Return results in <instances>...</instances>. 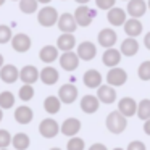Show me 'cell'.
<instances>
[{"label":"cell","instance_id":"cell-21","mask_svg":"<svg viewBox=\"0 0 150 150\" xmlns=\"http://www.w3.org/2000/svg\"><path fill=\"white\" fill-rule=\"evenodd\" d=\"M81 110L84 111L86 115H94L95 111L98 110V107H100V100L97 98V95H84V97L81 98Z\"/></svg>","mask_w":150,"mask_h":150},{"label":"cell","instance_id":"cell-40","mask_svg":"<svg viewBox=\"0 0 150 150\" xmlns=\"http://www.w3.org/2000/svg\"><path fill=\"white\" fill-rule=\"evenodd\" d=\"M89 150H108V149H107V145H105V144L95 142V144H92V145L89 147Z\"/></svg>","mask_w":150,"mask_h":150},{"label":"cell","instance_id":"cell-10","mask_svg":"<svg viewBox=\"0 0 150 150\" xmlns=\"http://www.w3.org/2000/svg\"><path fill=\"white\" fill-rule=\"evenodd\" d=\"M57 26H58V29L62 33H66V34H73L78 29V23H76V18L73 13H62Z\"/></svg>","mask_w":150,"mask_h":150},{"label":"cell","instance_id":"cell-46","mask_svg":"<svg viewBox=\"0 0 150 150\" xmlns=\"http://www.w3.org/2000/svg\"><path fill=\"white\" fill-rule=\"evenodd\" d=\"M2 120H4V110L0 108V123H2Z\"/></svg>","mask_w":150,"mask_h":150},{"label":"cell","instance_id":"cell-12","mask_svg":"<svg viewBox=\"0 0 150 150\" xmlns=\"http://www.w3.org/2000/svg\"><path fill=\"white\" fill-rule=\"evenodd\" d=\"M31 45H33V40H31V37L24 33L15 34L13 39H11V47H13V50L18 53L28 52V50L31 49Z\"/></svg>","mask_w":150,"mask_h":150},{"label":"cell","instance_id":"cell-29","mask_svg":"<svg viewBox=\"0 0 150 150\" xmlns=\"http://www.w3.org/2000/svg\"><path fill=\"white\" fill-rule=\"evenodd\" d=\"M11 145L16 150H28L31 145V139L26 132H16L11 139Z\"/></svg>","mask_w":150,"mask_h":150},{"label":"cell","instance_id":"cell-53","mask_svg":"<svg viewBox=\"0 0 150 150\" xmlns=\"http://www.w3.org/2000/svg\"><path fill=\"white\" fill-rule=\"evenodd\" d=\"M127 2H129V0H127Z\"/></svg>","mask_w":150,"mask_h":150},{"label":"cell","instance_id":"cell-16","mask_svg":"<svg viewBox=\"0 0 150 150\" xmlns=\"http://www.w3.org/2000/svg\"><path fill=\"white\" fill-rule=\"evenodd\" d=\"M0 79L5 84H15L20 79V69L15 65H11V63H7V65H4L2 69H0Z\"/></svg>","mask_w":150,"mask_h":150},{"label":"cell","instance_id":"cell-38","mask_svg":"<svg viewBox=\"0 0 150 150\" xmlns=\"http://www.w3.org/2000/svg\"><path fill=\"white\" fill-rule=\"evenodd\" d=\"M116 4V0H95V5H97L100 10H111Z\"/></svg>","mask_w":150,"mask_h":150},{"label":"cell","instance_id":"cell-15","mask_svg":"<svg viewBox=\"0 0 150 150\" xmlns=\"http://www.w3.org/2000/svg\"><path fill=\"white\" fill-rule=\"evenodd\" d=\"M118 111L126 118L134 116L137 115V102L132 97H123L121 100H118Z\"/></svg>","mask_w":150,"mask_h":150},{"label":"cell","instance_id":"cell-34","mask_svg":"<svg viewBox=\"0 0 150 150\" xmlns=\"http://www.w3.org/2000/svg\"><path fill=\"white\" fill-rule=\"evenodd\" d=\"M137 76L140 81H150V60H145L137 68Z\"/></svg>","mask_w":150,"mask_h":150},{"label":"cell","instance_id":"cell-3","mask_svg":"<svg viewBox=\"0 0 150 150\" xmlns=\"http://www.w3.org/2000/svg\"><path fill=\"white\" fill-rule=\"evenodd\" d=\"M60 132V124L57 123V120L53 118H45V120L40 121L39 124V134L45 139H53L57 137Z\"/></svg>","mask_w":150,"mask_h":150},{"label":"cell","instance_id":"cell-47","mask_svg":"<svg viewBox=\"0 0 150 150\" xmlns=\"http://www.w3.org/2000/svg\"><path fill=\"white\" fill-rule=\"evenodd\" d=\"M50 150H62V149H60V147H52Z\"/></svg>","mask_w":150,"mask_h":150},{"label":"cell","instance_id":"cell-11","mask_svg":"<svg viewBox=\"0 0 150 150\" xmlns=\"http://www.w3.org/2000/svg\"><path fill=\"white\" fill-rule=\"evenodd\" d=\"M97 98L100 100V103H105V105L115 103L116 98H118L116 89L111 87V86H108V84H102L100 87L97 89Z\"/></svg>","mask_w":150,"mask_h":150},{"label":"cell","instance_id":"cell-14","mask_svg":"<svg viewBox=\"0 0 150 150\" xmlns=\"http://www.w3.org/2000/svg\"><path fill=\"white\" fill-rule=\"evenodd\" d=\"M40 78V71L36 68L34 65H26L20 69V79L23 84H31L33 86L34 82H37Z\"/></svg>","mask_w":150,"mask_h":150},{"label":"cell","instance_id":"cell-36","mask_svg":"<svg viewBox=\"0 0 150 150\" xmlns=\"http://www.w3.org/2000/svg\"><path fill=\"white\" fill-rule=\"evenodd\" d=\"M86 144H84V139H81V137H71V139L68 140V144H66V150H84Z\"/></svg>","mask_w":150,"mask_h":150},{"label":"cell","instance_id":"cell-5","mask_svg":"<svg viewBox=\"0 0 150 150\" xmlns=\"http://www.w3.org/2000/svg\"><path fill=\"white\" fill-rule=\"evenodd\" d=\"M107 84L111 86V87H120V86H124L127 81V73L126 69L120 68V66H116V68H110V71L107 73Z\"/></svg>","mask_w":150,"mask_h":150},{"label":"cell","instance_id":"cell-23","mask_svg":"<svg viewBox=\"0 0 150 150\" xmlns=\"http://www.w3.org/2000/svg\"><path fill=\"white\" fill-rule=\"evenodd\" d=\"M33 118H34V111L28 105H21V107H18L15 110V121L18 124H23V126L24 124H29L33 121Z\"/></svg>","mask_w":150,"mask_h":150},{"label":"cell","instance_id":"cell-17","mask_svg":"<svg viewBox=\"0 0 150 150\" xmlns=\"http://www.w3.org/2000/svg\"><path fill=\"white\" fill-rule=\"evenodd\" d=\"M102 81H103V78H102L100 71L98 69H87V71L84 73V76H82V82H84L86 87L89 89H98L102 86Z\"/></svg>","mask_w":150,"mask_h":150},{"label":"cell","instance_id":"cell-33","mask_svg":"<svg viewBox=\"0 0 150 150\" xmlns=\"http://www.w3.org/2000/svg\"><path fill=\"white\" fill-rule=\"evenodd\" d=\"M18 97L23 102H31L34 98V87L31 84H23L18 91Z\"/></svg>","mask_w":150,"mask_h":150},{"label":"cell","instance_id":"cell-24","mask_svg":"<svg viewBox=\"0 0 150 150\" xmlns=\"http://www.w3.org/2000/svg\"><path fill=\"white\" fill-rule=\"evenodd\" d=\"M139 40L134 39V37H126V39L121 42V47H120V52L121 55L124 57H134L137 52H139Z\"/></svg>","mask_w":150,"mask_h":150},{"label":"cell","instance_id":"cell-8","mask_svg":"<svg viewBox=\"0 0 150 150\" xmlns=\"http://www.w3.org/2000/svg\"><path fill=\"white\" fill-rule=\"evenodd\" d=\"M81 126L82 124L78 118H66V120L60 124V132H62L63 136L71 139V137L78 136V132L81 131Z\"/></svg>","mask_w":150,"mask_h":150},{"label":"cell","instance_id":"cell-51","mask_svg":"<svg viewBox=\"0 0 150 150\" xmlns=\"http://www.w3.org/2000/svg\"><path fill=\"white\" fill-rule=\"evenodd\" d=\"M0 150H8V149H0Z\"/></svg>","mask_w":150,"mask_h":150},{"label":"cell","instance_id":"cell-6","mask_svg":"<svg viewBox=\"0 0 150 150\" xmlns=\"http://www.w3.org/2000/svg\"><path fill=\"white\" fill-rule=\"evenodd\" d=\"M78 95H79V91L73 82H68V84H63L62 87L58 89V98L62 100V103H66V105H71L78 100Z\"/></svg>","mask_w":150,"mask_h":150},{"label":"cell","instance_id":"cell-28","mask_svg":"<svg viewBox=\"0 0 150 150\" xmlns=\"http://www.w3.org/2000/svg\"><path fill=\"white\" fill-rule=\"evenodd\" d=\"M62 100L58 98V95H49L44 98V110L49 115H57L62 108Z\"/></svg>","mask_w":150,"mask_h":150},{"label":"cell","instance_id":"cell-32","mask_svg":"<svg viewBox=\"0 0 150 150\" xmlns=\"http://www.w3.org/2000/svg\"><path fill=\"white\" fill-rule=\"evenodd\" d=\"M20 10L24 15H33L39 11V2L37 0H20Z\"/></svg>","mask_w":150,"mask_h":150},{"label":"cell","instance_id":"cell-45","mask_svg":"<svg viewBox=\"0 0 150 150\" xmlns=\"http://www.w3.org/2000/svg\"><path fill=\"white\" fill-rule=\"evenodd\" d=\"M37 2H39V4H44V5H47V4H50L52 0H37Z\"/></svg>","mask_w":150,"mask_h":150},{"label":"cell","instance_id":"cell-35","mask_svg":"<svg viewBox=\"0 0 150 150\" xmlns=\"http://www.w3.org/2000/svg\"><path fill=\"white\" fill-rule=\"evenodd\" d=\"M15 34L11 33V28L7 24H0V44H8L11 42Z\"/></svg>","mask_w":150,"mask_h":150},{"label":"cell","instance_id":"cell-52","mask_svg":"<svg viewBox=\"0 0 150 150\" xmlns=\"http://www.w3.org/2000/svg\"><path fill=\"white\" fill-rule=\"evenodd\" d=\"M13 2H20V0H13Z\"/></svg>","mask_w":150,"mask_h":150},{"label":"cell","instance_id":"cell-37","mask_svg":"<svg viewBox=\"0 0 150 150\" xmlns=\"http://www.w3.org/2000/svg\"><path fill=\"white\" fill-rule=\"evenodd\" d=\"M11 136L7 129H0V149H8V145H11Z\"/></svg>","mask_w":150,"mask_h":150},{"label":"cell","instance_id":"cell-7","mask_svg":"<svg viewBox=\"0 0 150 150\" xmlns=\"http://www.w3.org/2000/svg\"><path fill=\"white\" fill-rule=\"evenodd\" d=\"M58 60H60V66H62V69H65V71H68V73L78 69L79 62H81V58L78 57V53L73 52V50L71 52H63Z\"/></svg>","mask_w":150,"mask_h":150},{"label":"cell","instance_id":"cell-41","mask_svg":"<svg viewBox=\"0 0 150 150\" xmlns=\"http://www.w3.org/2000/svg\"><path fill=\"white\" fill-rule=\"evenodd\" d=\"M144 45L147 47V50H150V31L144 36Z\"/></svg>","mask_w":150,"mask_h":150},{"label":"cell","instance_id":"cell-18","mask_svg":"<svg viewBox=\"0 0 150 150\" xmlns=\"http://www.w3.org/2000/svg\"><path fill=\"white\" fill-rule=\"evenodd\" d=\"M147 2L145 0H129L127 2V8H126V13L129 15L131 18H137L139 20L140 16H144L147 11Z\"/></svg>","mask_w":150,"mask_h":150},{"label":"cell","instance_id":"cell-25","mask_svg":"<svg viewBox=\"0 0 150 150\" xmlns=\"http://www.w3.org/2000/svg\"><path fill=\"white\" fill-rule=\"evenodd\" d=\"M74 47H76L74 34L62 33V36H58V39H57V49L58 50H62V52H71Z\"/></svg>","mask_w":150,"mask_h":150},{"label":"cell","instance_id":"cell-39","mask_svg":"<svg viewBox=\"0 0 150 150\" xmlns=\"http://www.w3.org/2000/svg\"><path fill=\"white\" fill-rule=\"evenodd\" d=\"M126 150H147V147L142 140H132V142H129Z\"/></svg>","mask_w":150,"mask_h":150},{"label":"cell","instance_id":"cell-2","mask_svg":"<svg viewBox=\"0 0 150 150\" xmlns=\"http://www.w3.org/2000/svg\"><path fill=\"white\" fill-rule=\"evenodd\" d=\"M58 11H57V8L53 7H42L39 11H37V21H39L40 26L44 28H52L55 26L57 23H58Z\"/></svg>","mask_w":150,"mask_h":150},{"label":"cell","instance_id":"cell-31","mask_svg":"<svg viewBox=\"0 0 150 150\" xmlns=\"http://www.w3.org/2000/svg\"><path fill=\"white\" fill-rule=\"evenodd\" d=\"M15 94L10 91H4L0 92V108L2 110H10L15 107Z\"/></svg>","mask_w":150,"mask_h":150},{"label":"cell","instance_id":"cell-1","mask_svg":"<svg viewBox=\"0 0 150 150\" xmlns=\"http://www.w3.org/2000/svg\"><path fill=\"white\" fill-rule=\"evenodd\" d=\"M105 126L110 131L111 134H121L126 131L127 127V118L123 116L118 110L111 111L107 115V120H105Z\"/></svg>","mask_w":150,"mask_h":150},{"label":"cell","instance_id":"cell-50","mask_svg":"<svg viewBox=\"0 0 150 150\" xmlns=\"http://www.w3.org/2000/svg\"><path fill=\"white\" fill-rule=\"evenodd\" d=\"M147 7H149V10H150V0H149V2H147Z\"/></svg>","mask_w":150,"mask_h":150},{"label":"cell","instance_id":"cell-43","mask_svg":"<svg viewBox=\"0 0 150 150\" xmlns=\"http://www.w3.org/2000/svg\"><path fill=\"white\" fill-rule=\"evenodd\" d=\"M74 2H76V4H79V5H87L91 0H74Z\"/></svg>","mask_w":150,"mask_h":150},{"label":"cell","instance_id":"cell-22","mask_svg":"<svg viewBox=\"0 0 150 150\" xmlns=\"http://www.w3.org/2000/svg\"><path fill=\"white\" fill-rule=\"evenodd\" d=\"M40 81L44 82L45 86H55L60 79V74H58V69L53 68V66L47 65L45 68L40 69Z\"/></svg>","mask_w":150,"mask_h":150},{"label":"cell","instance_id":"cell-49","mask_svg":"<svg viewBox=\"0 0 150 150\" xmlns=\"http://www.w3.org/2000/svg\"><path fill=\"white\" fill-rule=\"evenodd\" d=\"M111 150H124V149H121V147H116V149H111Z\"/></svg>","mask_w":150,"mask_h":150},{"label":"cell","instance_id":"cell-27","mask_svg":"<svg viewBox=\"0 0 150 150\" xmlns=\"http://www.w3.org/2000/svg\"><path fill=\"white\" fill-rule=\"evenodd\" d=\"M144 31V24L140 23V20L137 18H129V20L124 23V33L127 34V37H134L136 39L137 36H140Z\"/></svg>","mask_w":150,"mask_h":150},{"label":"cell","instance_id":"cell-42","mask_svg":"<svg viewBox=\"0 0 150 150\" xmlns=\"http://www.w3.org/2000/svg\"><path fill=\"white\" fill-rule=\"evenodd\" d=\"M144 132H145L147 136H150V120L144 121Z\"/></svg>","mask_w":150,"mask_h":150},{"label":"cell","instance_id":"cell-13","mask_svg":"<svg viewBox=\"0 0 150 150\" xmlns=\"http://www.w3.org/2000/svg\"><path fill=\"white\" fill-rule=\"evenodd\" d=\"M97 40L103 49H111L118 40V34H116V31L111 29V28H103V29L98 33Z\"/></svg>","mask_w":150,"mask_h":150},{"label":"cell","instance_id":"cell-44","mask_svg":"<svg viewBox=\"0 0 150 150\" xmlns=\"http://www.w3.org/2000/svg\"><path fill=\"white\" fill-rule=\"evenodd\" d=\"M5 65V58H4V55L0 53V69H2V66Z\"/></svg>","mask_w":150,"mask_h":150},{"label":"cell","instance_id":"cell-19","mask_svg":"<svg viewBox=\"0 0 150 150\" xmlns=\"http://www.w3.org/2000/svg\"><path fill=\"white\" fill-rule=\"evenodd\" d=\"M107 20L111 26H124V23L127 21V13L120 7H113L107 11Z\"/></svg>","mask_w":150,"mask_h":150},{"label":"cell","instance_id":"cell-4","mask_svg":"<svg viewBox=\"0 0 150 150\" xmlns=\"http://www.w3.org/2000/svg\"><path fill=\"white\" fill-rule=\"evenodd\" d=\"M73 15H74V18H76L78 26L87 28V26H91L92 20H94L95 11L92 10V8H89L87 5H79V7L74 10V13H73Z\"/></svg>","mask_w":150,"mask_h":150},{"label":"cell","instance_id":"cell-48","mask_svg":"<svg viewBox=\"0 0 150 150\" xmlns=\"http://www.w3.org/2000/svg\"><path fill=\"white\" fill-rule=\"evenodd\" d=\"M5 2H7V0H0V7H2V5L5 4Z\"/></svg>","mask_w":150,"mask_h":150},{"label":"cell","instance_id":"cell-30","mask_svg":"<svg viewBox=\"0 0 150 150\" xmlns=\"http://www.w3.org/2000/svg\"><path fill=\"white\" fill-rule=\"evenodd\" d=\"M137 118L142 121L150 120V98H142L137 103Z\"/></svg>","mask_w":150,"mask_h":150},{"label":"cell","instance_id":"cell-26","mask_svg":"<svg viewBox=\"0 0 150 150\" xmlns=\"http://www.w3.org/2000/svg\"><path fill=\"white\" fill-rule=\"evenodd\" d=\"M58 52L60 50L57 49V45H44L39 52V58L45 65H50V63L58 60Z\"/></svg>","mask_w":150,"mask_h":150},{"label":"cell","instance_id":"cell-9","mask_svg":"<svg viewBox=\"0 0 150 150\" xmlns=\"http://www.w3.org/2000/svg\"><path fill=\"white\" fill-rule=\"evenodd\" d=\"M76 53H78V57L81 60L91 62V60H94L95 55H97V45H95L94 42H91V40H84V42H81L78 45Z\"/></svg>","mask_w":150,"mask_h":150},{"label":"cell","instance_id":"cell-20","mask_svg":"<svg viewBox=\"0 0 150 150\" xmlns=\"http://www.w3.org/2000/svg\"><path fill=\"white\" fill-rule=\"evenodd\" d=\"M121 57L123 55H121L120 50L111 47V49H105L103 55H102V62H103V65L108 66V68H116L121 63Z\"/></svg>","mask_w":150,"mask_h":150}]
</instances>
